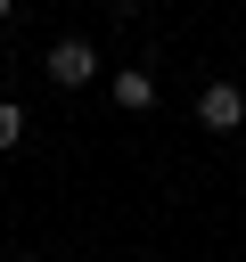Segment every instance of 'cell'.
<instances>
[{
    "mask_svg": "<svg viewBox=\"0 0 246 262\" xmlns=\"http://www.w3.org/2000/svg\"><path fill=\"white\" fill-rule=\"evenodd\" d=\"M74 8H82V0H74Z\"/></svg>",
    "mask_w": 246,
    "mask_h": 262,
    "instance_id": "52a82bcc",
    "label": "cell"
},
{
    "mask_svg": "<svg viewBox=\"0 0 246 262\" xmlns=\"http://www.w3.org/2000/svg\"><path fill=\"white\" fill-rule=\"evenodd\" d=\"M41 74H49V90H82V82H98V49H90L82 33H66V41H49Z\"/></svg>",
    "mask_w": 246,
    "mask_h": 262,
    "instance_id": "6da1fadb",
    "label": "cell"
},
{
    "mask_svg": "<svg viewBox=\"0 0 246 262\" xmlns=\"http://www.w3.org/2000/svg\"><path fill=\"white\" fill-rule=\"evenodd\" d=\"M238 156H246V131H238Z\"/></svg>",
    "mask_w": 246,
    "mask_h": 262,
    "instance_id": "8992f818",
    "label": "cell"
},
{
    "mask_svg": "<svg viewBox=\"0 0 246 262\" xmlns=\"http://www.w3.org/2000/svg\"><path fill=\"white\" fill-rule=\"evenodd\" d=\"M107 98H115L123 115H148V106H156V66H115V74H107Z\"/></svg>",
    "mask_w": 246,
    "mask_h": 262,
    "instance_id": "3957f363",
    "label": "cell"
},
{
    "mask_svg": "<svg viewBox=\"0 0 246 262\" xmlns=\"http://www.w3.org/2000/svg\"><path fill=\"white\" fill-rule=\"evenodd\" d=\"M8 16H16V0H0V25H8Z\"/></svg>",
    "mask_w": 246,
    "mask_h": 262,
    "instance_id": "5b68a950",
    "label": "cell"
},
{
    "mask_svg": "<svg viewBox=\"0 0 246 262\" xmlns=\"http://www.w3.org/2000/svg\"><path fill=\"white\" fill-rule=\"evenodd\" d=\"M25 131H33V123H25V106H16V98H0V156H16V147H25Z\"/></svg>",
    "mask_w": 246,
    "mask_h": 262,
    "instance_id": "277c9868",
    "label": "cell"
},
{
    "mask_svg": "<svg viewBox=\"0 0 246 262\" xmlns=\"http://www.w3.org/2000/svg\"><path fill=\"white\" fill-rule=\"evenodd\" d=\"M197 123H205V131H246V90L213 74V82L197 90Z\"/></svg>",
    "mask_w": 246,
    "mask_h": 262,
    "instance_id": "7a4b0ae2",
    "label": "cell"
}]
</instances>
